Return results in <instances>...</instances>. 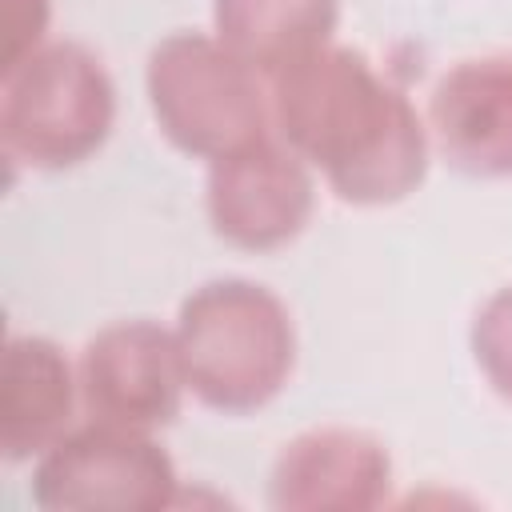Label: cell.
<instances>
[{"label": "cell", "instance_id": "6", "mask_svg": "<svg viewBox=\"0 0 512 512\" xmlns=\"http://www.w3.org/2000/svg\"><path fill=\"white\" fill-rule=\"evenodd\" d=\"M316 208L312 168L276 136H260L208 160L204 216L208 228L240 252H276L292 244Z\"/></svg>", "mask_w": 512, "mask_h": 512}, {"label": "cell", "instance_id": "7", "mask_svg": "<svg viewBox=\"0 0 512 512\" xmlns=\"http://www.w3.org/2000/svg\"><path fill=\"white\" fill-rule=\"evenodd\" d=\"M76 376L88 416L144 432L168 428L188 392L172 328L148 316L96 328L80 348Z\"/></svg>", "mask_w": 512, "mask_h": 512}, {"label": "cell", "instance_id": "8", "mask_svg": "<svg viewBox=\"0 0 512 512\" xmlns=\"http://www.w3.org/2000/svg\"><path fill=\"white\" fill-rule=\"evenodd\" d=\"M392 496V456L352 424H316L280 444L268 468L276 512H372Z\"/></svg>", "mask_w": 512, "mask_h": 512}, {"label": "cell", "instance_id": "3", "mask_svg": "<svg viewBox=\"0 0 512 512\" xmlns=\"http://www.w3.org/2000/svg\"><path fill=\"white\" fill-rule=\"evenodd\" d=\"M144 96L160 136L192 160H216L272 132L268 80L216 32L160 36L144 60Z\"/></svg>", "mask_w": 512, "mask_h": 512}, {"label": "cell", "instance_id": "1", "mask_svg": "<svg viewBox=\"0 0 512 512\" xmlns=\"http://www.w3.org/2000/svg\"><path fill=\"white\" fill-rule=\"evenodd\" d=\"M272 132L352 208L408 200L432 164L424 112L364 52L324 44L268 80Z\"/></svg>", "mask_w": 512, "mask_h": 512}, {"label": "cell", "instance_id": "11", "mask_svg": "<svg viewBox=\"0 0 512 512\" xmlns=\"http://www.w3.org/2000/svg\"><path fill=\"white\" fill-rule=\"evenodd\" d=\"M340 0H212V32L264 80L332 44Z\"/></svg>", "mask_w": 512, "mask_h": 512}, {"label": "cell", "instance_id": "2", "mask_svg": "<svg viewBox=\"0 0 512 512\" xmlns=\"http://www.w3.org/2000/svg\"><path fill=\"white\" fill-rule=\"evenodd\" d=\"M172 336L188 396L220 416L268 408L296 372L300 340L292 308L248 276L196 284L176 308Z\"/></svg>", "mask_w": 512, "mask_h": 512}, {"label": "cell", "instance_id": "9", "mask_svg": "<svg viewBox=\"0 0 512 512\" xmlns=\"http://www.w3.org/2000/svg\"><path fill=\"white\" fill-rule=\"evenodd\" d=\"M432 156L468 180H512V52L448 64L424 108Z\"/></svg>", "mask_w": 512, "mask_h": 512}, {"label": "cell", "instance_id": "4", "mask_svg": "<svg viewBox=\"0 0 512 512\" xmlns=\"http://www.w3.org/2000/svg\"><path fill=\"white\" fill-rule=\"evenodd\" d=\"M116 124V84L76 40H44L0 76V148L12 164L64 172L92 160Z\"/></svg>", "mask_w": 512, "mask_h": 512}, {"label": "cell", "instance_id": "13", "mask_svg": "<svg viewBox=\"0 0 512 512\" xmlns=\"http://www.w3.org/2000/svg\"><path fill=\"white\" fill-rule=\"evenodd\" d=\"M52 0H4V64L24 60L48 40Z\"/></svg>", "mask_w": 512, "mask_h": 512}, {"label": "cell", "instance_id": "10", "mask_svg": "<svg viewBox=\"0 0 512 512\" xmlns=\"http://www.w3.org/2000/svg\"><path fill=\"white\" fill-rule=\"evenodd\" d=\"M80 376L48 336H12L0 368V452L8 464L36 460L72 428Z\"/></svg>", "mask_w": 512, "mask_h": 512}, {"label": "cell", "instance_id": "12", "mask_svg": "<svg viewBox=\"0 0 512 512\" xmlns=\"http://www.w3.org/2000/svg\"><path fill=\"white\" fill-rule=\"evenodd\" d=\"M468 352L484 384L512 404V284L492 288L468 324Z\"/></svg>", "mask_w": 512, "mask_h": 512}, {"label": "cell", "instance_id": "5", "mask_svg": "<svg viewBox=\"0 0 512 512\" xmlns=\"http://www.w3.org/2000/svg\"><path fill=\"white\" fill-rule=\"evenodd\" d=\"M28 496L44 512H164L180 476L156 432L88 416L32 460Z\"/></svg>", "mask_w": 512, "mask_h": 512}]
</instances>
